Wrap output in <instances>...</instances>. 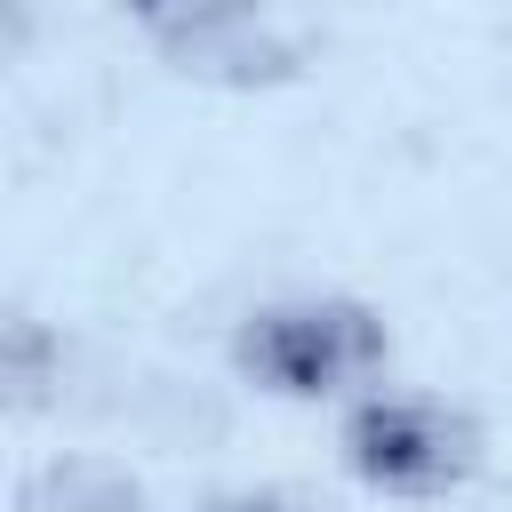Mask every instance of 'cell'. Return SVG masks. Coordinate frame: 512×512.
I'll list each match as a JSON object with an SVG mask.
<instances>
[{"label": "cell", "instance_id": "obj_1", "mask_svg": "<svg viewBox=\"0 0 512 512\" xmlns=\"http://www.w3.org/2000/svg\"><path fill=\"white\" fill-rule=\"evenodd\" d=\"M392 360V328L360 296H272L232 328L240 384L272 400H336Z\"/></svg>", "mask_w": 512, "mask_h": 512}, {"label": "cell", "instance_id": "obj_2", "mask_svg": "<svg viewBox=\"0 0 512 512\" xmlns=\"http://www.w3.org/2000/svg\"><path fill=\"white\" fill-rule=\"evenodd\" d=\"M336 448H344V472L376 496H456L480 456H488V432L464 400H440V392H360L336 424Z\"/></svg>", "mask_w": 512, "mask_h": 512}, {"label": "cell", "instance_id": "obj_3", "mask_svg": "<svg viewBox=\"0 0 512 512\" xmlns=\"http://www.w3.org/2000/svg\"><path fill=\"white\" fill-rule=\"evenodd\" d=\"M144 40L168 72L208 88H280L304 72V40L264 8H152Z\"/></svg>", "mask_w": 512, "mask_h": 512}, {"label": "cell", "instance_id": "obj_4", "mask_svg": "<svg viewBox=\"0 0 512 512\" xmlns=\"http://www.w3.org/2000/svg\"><path fill=\"white\" fill-rule=\"evenodd\" d=\"M16 512H152V496L112 456H48L16 480Z\"/></svg>", "mask_w": 512, "mask_h": 512}, {"label": "cell", "instance_id": "obj_5", "mask_svg": "<svg viewBox=\"0 0 512 512\" xmlns=\"http://www.w3.org/2000/svg\"><path fill=\"white\" fill-rule=\"evenodd\" d=\"M0 384H8V408L32 416L56 384H64V336L32 312H8L0 320Z\"/></svg>", "mask_w": 512, "mask_h": 512}, {"label": "cell", "instance_id": "obj_6", "mask_svg": "<svg viewBox=\"0 0 512 512\" xmlns=\"http://www.w3.org/2000/svg\"><path fill=\"white\" fill-rule=\"evenodd\" d=\"M192 512H328V504L296 480H240V488H208Z\"/></svg>", "mask_w": 512, "mask_h": 512}]
</instances>
